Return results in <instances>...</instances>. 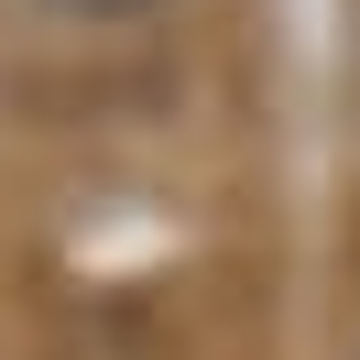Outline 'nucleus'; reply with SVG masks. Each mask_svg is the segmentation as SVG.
Returning <instances> with one entry per match:
<instances>
[{
	"label": "nucleus",
	"instance_id": "obj_1",
	"mask_svg": "<svg viewBox=\"0 0 360 360\" xmlns=\"http://www.w3.org/2000/svg\"><path fill=\"white\" fill-rule=\"evenodd\" d=\"M66 11H153V0H66Z\"/></svg>",
	"mask_w": 360,
	"mask_h": 360
}]
</instances>
